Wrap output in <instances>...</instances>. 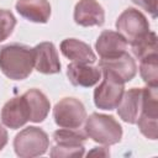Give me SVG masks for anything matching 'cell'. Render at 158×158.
Returning a JSON list of instances; mask_svg holds the SVG:
<instances>
[{
	"label": "cell",
	"mask_w": 158,
	"mask_h": 158,
	"mask_svg": "<svg viewBox=\"0 0 158 158\" xmlns=\"http://www.w3.org/2000/svg\"><path fill=\"white\" fill-rule=\"evenodd\" d=\"M16 26V19L9 10L0 9V42L10 37Z\"/></svg>",
	"instance_id": "cell-21"
},
{
	"label": "cell",
	"mask_w": 158,
	"mask_h": 158,
	"mask_svg": "<svg viewBox=\"0 0 158 158\" xmlns=\"http://www.w3.org/2000/svg\"><path fill=\"white\" fill-rule=\"evenodd\" d=\"M0 70L9 79H26L33 70V49L21 43L2 46L0 48Z\"/></svg>",
	"instance_id": "cell-1"
},
{
	"label": "cell",
	"mask_w": 158,
	"mask_h": 158,
	"mask_svg": "<svg viewBox=\"0 0 158 158\" xmlns=\"http://www.w3.org/2000/svg\"><path fill=\"white\" fill-rule=\"evenodd\" d=\"M99 68L101 70H107L112 73L123 83L132 80L137 73V64L131 54L127 53V51L112 58L100 59Z\"/></svg>",
	"instance_id": "cell-10"
},
{
	"label": "cell",
	"mask_w": 158,
	"mask_h": 158,
	"mask_svg": "<svg viewBox=\"0 0 158 158\" xmlns=\"http://www.w3.org/2000/svg\"><path fill=\"white\" fill-rule=\"evenodd\" d=\"M115 25L117 32L127 41L128 44L149 32V22L147 17L133 7L126 9L117 17Z\"/></svg>",
	"instance_id": "cell-7"
},
{
	"label": "cell",
	"mask_w": 158,
	"mask_h": 158,
	"mask_svg": "<svg viewBox=\"0 0 158 158\" xmlns=\"http://www.w3.org/2000/svg\"><path fill=\"white\" fill-rule=\"evenodd\" d=\"M132 2L149 12L152 17H157V0H132Z\"/></svg>",
	"instance_id": "cell-23"
},
{
	"label": "cell",
	"mask_w": 158,
	"mask_h": 158,
	"mask_svg": "<svg viewBox=\"0 0 158 158\" xmlns=\"http://www.w3.org/2000/svg\"><path fill=\"white\" fill-rule=\"evenodd\" d=\"M22 95L30 110V121L35 123L44 121L51 109V102L47 96L38 89H30Z\"/></svg>",
	"instance_id": "cell-17"
},
{
	"label": "cell",
	"mask_w": 158,
	"mask_h": 158,
	"mask_svg": "<svg viewBox=\"0 0 158 158\" xmlns=\"http://www.w3.org/2000/svg\"><path fill=\"white\" fill-rule=\"evenodd\" d=\"M33 68L42 74L60 72V62L56 46L52 42H41L33 48Z\"/></svg>",
	"instance_id": "cell-8"
},
{
	"label": "cell",
	"mask_w": 158,
	"mask_h": 158,
	"mask_svg": "<svg viewBox=\"0 0 158 158\" xmlns=\"http://www.w3.org/2000/svg\"><path fill=\"white\" fill-rule=\"evenodd\" d=\"M127 41L118 33L111 30H105L100 33L95 42V49L101 59L120 56L127 49Z\"/></svg>",
	"instance_id": "cell-13"
},
{
	"label": "cell",
	"mask_w": 158,
	"mask_h": 158,
	"mask_svg": "<svg viewBox=\"0 0 158 158\" xmlns=\"http://www.w3.org/2000/svg\"><path fill=\"white\" fill-rule=\"evenodd\" d=\"M131 49L136 58L139 60L152 53H157V35L152 31L130 43Z\"/></svg>",
	"instance_id": "cell-19"
},
{
	"label": "cell",
	"mask_w": 158,
	"mask_h": 158,
	"mask_svg": "<svg viewBox=\"0 0 158 158\" xmlns=\"http://www.w3.org/2000/svg\"><path fill=\"white\" fill-rule=\"evenodd\" d=\"M49 147L48 135L40 127L28 126L20 131L14 139V149L20 158L43 156Z\"/></svg>",
	"instance_id": "cell-3"
},
{
	"label": "cell",
	"mask_w": 158,
	"mask_h": 158,
	"mask_svg": "<svg viewBox=\"0 0 158 158\" xmlns=\"http://www.w3.org/2000/svg\"><path fill=\"white\" fill-rule=\"evenodd\" d=\"M86 137V133H83L78 128H60L53 132L56 144L62 146H83Z\"/></svg>",
	"instance_id": "cell-20"
},
{
	"label": "cell",
	"mask_w": 158,
	"mask_h": 158,
	"mask_svg": "<svg viewBox=\"0 0 158 158\" xmlns=\"http://www.w3.org/2000/svg\"><path fill=\"white\" fill-rule=\"evenodd\" d=\"M27 121H30V110L23 95L10 99L2 106L1 122L6 127L16 130L22 127Z\"/></svg>",
	"instance_id": "cell-9"
},
{
	"label": "cell",
	"mask_w": 158,
	"mask_h": 158,
	"mask_svg": "<svg viewBox=\"0 0 158 158\" xmlns=\"http://www.w3.org/2000/svg\"><path fill=\"white\" fill-rule=\"evenodd\" d=\"M67 75L74 86L90 88L99 83L101 78V69L99 65L72 62L67 67Z\"/></svg>",
	"instance_id": "cell-12"
},
{
	"label": "cell",
	"mask_w": 158,
	"mask_h": 158,
	"mask_svg": "<svg viewBox=\"0 0 158 158\" xmlns=\"http://www.w3.org/2000/svg\"><path fill=\"white\" fill-rule=\"evenodd\" d=\"M102 81L94 90V102L98 109L114 110L125 93V83L107 70H101Z\"/></svg>",
	"instance_id": "cell-4"
},
{
	"label": "cell",
	"mask_w": 158,
	"mask_h": 158,
	"mask_svg": "<svg viewBox=\"0 0 158 158\" xmlns=\"http://www.w3.org/2000/svg\"><path fill=\"white\" fill-rule=\"evenodd\" d=\"M7 139H9V137H7V131L4 128L2 125H0V152H1L2 148L6 146Z\"/></svg>",
	"instance_id": "cell-24"
},
{
	"label": "cell",
	"mask_w": 158,
	"mask_h": 158,
	"mask_svg": "<svg viewBox=\"0 0 158 158\" xmlns=\"http://www.w3.org/2000/svg\"><path fill=\"white\" fill-rule=\"evenodd\" d=\"M53 118L62 128H79L86 118V110L80 100L63 98L53 109Z\"/></svg>",
	"instance_id": "cell-6"
},
{
	"label": "cell",
	"mask_w": 158,
	"mask_h": 158,
	"mask_svg": "<svg viewBox=\"0 0 158 158\" xmlns=\"http://www.w3.org/2000/svg\"><path fill=\"white\" fill-rule=\"evenodd\" d=\"M49 156L53 158H69V157H83L84 146H62L56 144L52 147Z\"/></svg>",
	"instance_id": "cell-22"
},
{
	"label": "cell",
	"mask_w": 158,
	"mask_h": 158,
	"mask_svg": "<svg viewBox=\"0 0 158 158\" xmlns=\"http://www.w3.org/2000/svg\"><path fill=\"white\" fill-rule=\"evenodd\" d=\"M158 102H157V88L147 86L142 88V109L137 118V125L141 133L149 138H158Z\"/></svg>",
	"instance_id": "cell-5"
},
{
	"label": "cell",
	"mask_w": 158,
	"mask_h": 158,
	"mask_svg": "<svg viewBox=\"0 0 158 158\" xmlns=\"http://www.w3.org/2000/svg\"><path fill=\"white\" fill-rule=\"evenodd\" d=\"M116 109L122 121L131 125L136 123L142 109V88H131L123 93Z\"/></svg>",
	"instance_id": "cell-14"
},
{
	"label": "cell",
	"mask_w": 158,
	"mask_h": 158,
	"mask_svg": "<svg viewBox=\"0 0 158 158\" xmlns=\"http://www.w3.org/2000/svg\"><path fill=\"white\" fill-rule=\"evenodd\" d=\"M15 7L23 19L36 23H46L51 16L48 0H17Z\"/></svg>",
	"instance_id": "cell-15"
},
{
	"label": "cell",
	"mask_w": 158,
	"mask_h": 158,
	"mask_svg": "<svg viewBox=\"0 0 158 158\" xmlns=\"http://www.w3.org/2000/svg\"><path fill=\"white\" fill-rule=\"evenodd\" d=\"M74 21L79 26H101L105 22L104 7L96 0H79L74 7Z\"/></svg>",
	"instance_id": "cell-11"
},
{
	"label": "cell",
	"mask_w": 158,
	"mask_h": 158,
	"mask_svg": "<svg viewBox=\"0 0 158 158\" xmlns=\"http://www.w3.org/2000/svg\"><path fill=\"white\" fill-rule=\"evenodd\" d=\"M139 74L148 86H158V56L152 53L139 60Z\"/></svg>",
	"instance_id": "cell-18"
},
{
	"label": "cell",
	"mask_w": 158,
	"mask_h": 158,
	"mask_svg": "<svg viewBox=\"0 0 158 158\" xmlns=\"http://www.w3.org/2000/svg\"><path fill=\"white\" fill-rule=\"evenodd\" d=\"M85 133L94 142L112 146L121 141L122 127L111 115L94 112L85 118Z\"/></svg>",
	"instance_id": "cell-2"
},
{
	"label": "cell",
	"mask_w": 158,
	"mask_h": 158,
	"mask_svg": "<svg viewBox=\"0 0 158 158\" xmlns=\"http://www.w3.org/2000/svg\"><path fill=\"white\" fill-rule=\"evenodd\" d=\"M60 52L64 57L74 63H86L93 64L96 60V56L91 47L77 38H65L60 42Z\"/></svg>",
	"instance_id": "cell-16"
}]
</instances>
